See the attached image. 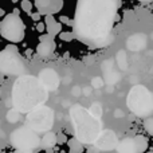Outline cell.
Masks as SVG:
<instances>
[{"label":"cell","instance_id":"cell-26","mask_svg":"<svg viewBox=\"0 0 153 153\" xmlns=\"http://www.w3.org/2000/svg\"><path fill=\"white\" fill-rule=\"evenodd\" d=\"M87 153H100V149H98L95 145H93L91 148H90L89 151H87Z\"/></svg>","mask_w":153,"mask_h":153},{"label":"cell","instance_id":"cell-12","mask_svg":"<svg viewBox=\"0 0 153 153\" xmlns=\"http://www.w3.org/2000/svg\"><path fill=\"white\" fill-rule=\"evenodd\" d=\"M38 78L40 79V82L45 85V87L47 90H55L56 87L59 86V76L53 69L40 70L39 76H38Z\"/></svg>","mask_w":153,"mask_h":153},{"label":"cell","instance_id":"cell-20","mask_svg":"<svg viewBox=\"0 0 153 153\" xmlns=\"http://www.w3.org/2000/svg\"><path fill=\"white\" fill-rule=\"evenodd\" d=\"M89 110H90V113H91L94 117H97V118H100V117L102 116V108H101L98 103H93L91 108H90Z\"/></svg>","mask_w":153,"mask_h":153},{"label":"cell","instance_id":"cell-25","mask_svg":"<svg viewBox=\"0 0 153 153\" xmlns=\"http://www.w3.org/2000/svg\"><path fill=\"white\" fill-rule=\"evenodd\" d=\"M13 153H35L34 151H28V149H15Z\"/></svg>","mask_w":153,"mask_h":153},{"label":"cell","instance_id":"cell-32","mask_svg":"<svg viewBox=\"0 0 153 153\" xmlns=\"http://www.w3.org/2000/svg\"><path fill=\"white\" fill-rule=\"evenodd\" d=\"M61 153H66V152H65V151H61Z\"/></svg>","mask_w":153,"mask_h":153},{"label":"cell","instance_id":"cell-4","mask_svg":"<svg viewBox=\"0 0 153 153\" xmlns=\"http://www.w3.org/2000/svg\"><path fill=\"white\" fill-rule=\"evenodd\" d=\"M126 103L129 110L140 118L153 116V93L143 85H136L130 89Z\"/></svg>","mask_w":153,"mask_h":153},{"label":"cell","instance_id":"cell-8","mask_svg":"<svg viewBox=\"0 0 153 153\" xmlns=\"http://www.w3.org/2000/svg\"><path fill=\"white\" fill-rule=\"evenodd\" d=\"M10 143L15 149H28V151L35 152L40 148L42 138L32 128H30L28 125H24L11 133Z\"/></svg>","mask_w":153,"mask_h":153},{"label":"cell","instance_id":"cell-31","mask_svg":"<svg viewBox=\"0 0 153 153\" xmlns=\"http://www.w3.org/2000/svg\"><path fill=\"white\" fill-rule=\"evenodd\" d=\"M116 113H117V114H116V116H117V117L122 116V111H120V110H117V111H116Z\"/></svg>","mask_w":153,"mask_h":153},{"label":"cell","instance_id":"cell-16","mask_svg":"<svg viewBox=\"0 0 153 153\" xmlns=\"http://www.w3.org/2000/svg\"><path fill=\"white\" fill-rule=\"evenodd\" d=\"M67 145H69V149H70L69 153H82L85 149V144L82 141H79L75 136L67 141Z\"/></svg>","mask_w":153,"mask_h":153},{"label":"cell","instance_id":"cell-17","mask_svg":"<svg viewBox=\"0 0 153 153\" xmlns=\"http://www.w3.org/2000/svg\"><path fill=\"white\" fill-rule=\"evenodd\" d=\"M7 120L8 122H11V124H15V122H19L22 120V113L18 110V109L13 108L12 110H10L7 113Z\"/></svg>","mask_w":153,"mask_h":153},{"label":"cell","instance_id":"cell-13","mask_svg":"<svg viewBox=\"0 0 153 153\" xmlns=\"http://www.w3.org/2000/svg\"><path fill=\"white\" fill-rule=\"evenodd\" d=\"M45 23H46V30L47 34H50L51 36H56L62 32V24L59 22L55 20V18L53 16V13H48L45 18Z\"/></svg>","mask_w":153,"mask_h":153},{"label":"cell","instance_id":"cell-1","mask_svg":"<svg viewBox=\"0 0 153 153\" xmlns=\"http://www.w3.org/2000/svg\"><path fill=\"white\" fill-rule=\"evenodd\" d=\"M121 0H76L73 32L83 45L93 48L109 46L118 19Z\"/></svg>","mask_w":153,"mask_h":153},{"label":"cell","instance_id":"cell-27","mask_svg":"<svg viewBox=\"0 0 153 153\" xmlns=\"http://www.w3.org/2000/svg\"><path fill=\"white\" fill-rule=\"evenodd\" d=\"M31 18L34 19L35 22H39V20H40V13H39V12H36V13H32V15H31Z\"/></svg>","mask_w":153,"mask_h":153},{"label":"cell","instance_id":"cell-28","mask_svg":"<svg viewBox=\"0 0 153 153\" xmlns=\"http://www.w3.org/2000/svg\"><path fill=\"white\" fill-rule=\"evenodd\" d=\"M45 28H46V24H43V23H39V24L36 26V30H38L39 32H42Z\"/></svg>","mask_w":153,"mask_h":153},{"label":"cell","instance_id":"cell-5","mask_svg":"<svg viewBox=\"0 0 153 153\" xmlns=\"http://www.w3.org/2000/svg\"><path fill=\"white\" fill-rule=\"evenodd\" d=\"M26 71V65L19 54L16 46L8 45L3 51H0V74L4 75H23Z\"/></svg>","mask_w":153,"mask_h":153},{"label":"cell","instance_id":"cell-29","mask_svg":"<svg viewBox=\"0 0 153 153\" xmlns=\"http://www.w3.org/2000/svg\"><path fill=\"white\" fill-rule=\"evenodd\" d=\"M4 15H5L4 10H3V8H0V18H1V16H4Z\"/></svg>","mask_w":153,"mask_h":153},{"label":"cell","instance_id":"cell-7","mask_svg":"<svg viewBox=\"0 0 153 153\" xmlns=\"http://www.w3.org/2000/svg\"><path fill=\"white\" fill-rule=\"evenodd\" d=\"M0 35L12 43H19L24 39L26 24L19 13L12 12L4 16V19L0 22Z\"/></svg>","mask_w":153,"mask_h":153},{"label":"cell","instance_id":"cell-18","mask_svg":"<svg viewBox=\"0 0 153 153\" xmlns=\"http://www.w3.org/2000/svg\"><path fill=\"white\" fill-rule=\"evenodd\" d=\"M63 8V0H51V13H58Z\"/></svg>","mask_w":153,"mask_h":153},{"label":"cell","instance_id":"cell-14","mask_svg":"<svg viewBox=\"0 0 153 153\" xmlns=\"http://www.w3.org/2000/svg\"><path fill=\"white\" fill-rule=\"evenodd\" d=\"M56 144H58V137H56V134L53 133V132H47L42 137L40 148L45 149V151H47V149H53Z\"/></svg>","mask_w":153,"mask_h":153},{"label":"cell","instance_id":"cell-9","mask_svg":"<svg viewBox=\"0 0 153 153\" xmlns=\"http://www.w3.org/2000/svg\"><path fill=\"white\" fill-rule=\"evenodd\" d=\"M120 141L117 134L110 129H105L101 132L100 137L97 138V141L94 143V145L97 146L100 151H113V149H117Z\"/></svg>","mask_w":153,"mask_h":153},{"label":"cell","instance_id":"cell-11","mask_svg":"<svg viewBox=\"0 0 153 153\" xmlns=\"http://www.w3.org/2000/svg\"><path fill=\"white\" fill-rule=\"evenodd\" d=\"M117 153H144V148L138 144L136 137H126L120 141L117 146Z\"/></svg>","mask_w":153,"mask_h":153},{"label":"cell","instance_id":"cell-24","mask_svg":"<svg viewBox=\"0 0 153 153\" xmlns=\"http://www.w3.org/2000/svg\"><path fill=\"white\" fill-rule=\"evenodd\" d=\"M56 137H58V144H63V143H67V137L63 134V133H58L56 134Z\"/></svg>","mask_w":153,"mask_h":153},{"label":"cell","instance_id":"cell-21","mask_svg":"<svg viewBox=\"0 0 153 153\" xmlns=\"http://www.w3.org/2000/svg\"><path fill=\"white\" fill-rule=\"evenodd\" d=\"M59 38H61L62 40H65V42H70V40H73V38H75V36H74V32L62 31L61 34H59Z\"/></svg>","mask_w":153,"mask_h":153},{"label":"cell","instance_id":"cell-10","mask_svg":"<svg viewBox=\"0 0 153 153\" xmlns=\"http://www.w3.org/2000/svg\"><path fill=\"white\" fill-rule=\"evenodd\" d=\"M56 48V43L54 40V36H51L50 34L40 35L39 36V45L36 47V53L40 58L46 59L48 56H51L54 54Z\"/></svg>","mask_w":153,"mask_h":153},{"label":"cell","instance_id":"cell-19","mask_svg":"<svg viewBox=\"0 0 153 153\" xmlns=\"http://www.w3.org/2000/svg\"><path fill=\"white\" fill-rule=\"evenodd\" d=\"M144 129L148 132V134L153 136V116L144 118Z\"/></svg>","mask_w":153,"mask_h":153},{"label":"cell","instance_id":"cell-22","mask_svg":"<svg viewBox=\"0 0 153 153\" xmlns=\"http://www.w3.org/2000/svg\"><path fill=\"white\" fill-rule=\"evenodd\" d=\"M22 10L27 13H31L32 10V3L30 0H22Z\"/></svg>","mask_w":153,"mask_h":153},{"label":"cell","instance_id":"cell-15","mask_svg":"<svg viewBox=\"0 0 153 153\" xmlns=\"http://www.w3.org/2000/svg\"><path fill=\"white\" fill-rule=\"evenodd\" d=\"M35 7L40 15L46 16L51 13V0H35Z\"/></svg>","mask_w":153,"mask_h":153},{"label":"cell","instance_id":"cell-23","mask_svg":"<svg viewBox=\"0 0 153 153\" xmlns=\"http://www.w3.org/2000/svg\"><path fill=\"white\" fill-rule=\"evenodd\" d=\"M59 22L63 24H67V26H73V23H74V20H70L67 16H61V18H59Z\"/></svg>","mask_w":153,"mask_h":153},{"label":"cell","instance_id":"cell-2","mask_svg":"<svg viewBox=\"0 0 153 153\" xmlns=\"http://www.w3.org/2000/svg\"><path fill=\"white\" fill-rule=\"evenodd\" d=\"M48 98V90L34 75H19L12 86L13 108L20 113H30L42 106Z\"/></svg>","mask_w":153,"mask_h":153},{"label":"cell","instance_id":"cell-6","mask_svg":"<svg viewBox=\"0 0 153 153\" xmlns=\"http://www.w3.org/2000/svg\"><path fill=\"white\" fill-rule=\"evenodd\" d=\"M27 125L38 133H47L53 129L54 121H55V114L54 110L48 106H38L30 113H27L26 117Z\"/></svg>","mask_w":153,"mask_h":153},{"label":"cell","instance_id":"cell-3","mask_svg":"<svg viewBox=\"0 0 153 153\" xmlns=\"http://www.w3.org/2000/svg\"><path fill=\"white\" fill-rule=\"evenodd\" d=\"M70 118L74 128V134L83 144H94L102 132V122L94 117L89 109L81 105L70 108Z\"/></svg>","mask_w":153,"mask_h":153},{"label":"cell","instance_id":"cell-33","mask_svg":"<svg viewBox=\"0 0 153 153\" xmlns=\"http://www.w3.org/2000/svg\"><path fill=\"white\" fill-rule=\"evenodd\" d=\"M0 95H1V90H0Z\"/></svg>","mask_w":153,"mask_h":153},{"label":"cell","instance_id":"cell-30","mask_svg":"<svg viewBox=\"0 0 153 153\" xmlns=\"http://www.w3.org/2000/svg\"><path fill=\"white\" fill-rule=\"evenodd\" d=\"M138 1H141V3H151V1H153V0H138Z\"/></svg>","mask_w":153,"mask_h":153},{"label":"cell","instance_id":"cell-34","mask_svg":"<svg viewBox=\"0 0 153 153\" xmlns=\"http://www.w3.org/2000/svg\"><path fill=\"white\" fill-rule=\"evenodd\" d=\"M13 1H18V0H13Z\"/></svg>","mask_w":153,"mask_h":153}]
</instances>
